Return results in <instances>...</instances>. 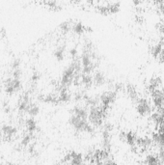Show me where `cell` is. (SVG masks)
I'll return each mask as SVG.
<instances>
[{
	"label": "cell",
	"instance_id": "obj_1",
	"mask_svg": "<svg viewBox=\"0 0 164 165\" xmlns=\"http://www.w3.org/2000/svg\"><path fill=\"white\" fill-rule=\"evenodd\" d=\"M136 112L140 116H147L152 112V106L146 99H138L136 102Z\"/></svg>",
	"mask_w": 164,
	"mask_h": 165
},
{
	"label": "cell",
	"instance_id": "obj_2",
	"mask_svg": "<svg viewBox=\"0 0 164 165\" xmlns=\"http://www.w3.org/2000/svg\"><path fill=\"white\" fill-rule=\"evenodd\" d=\"M153 105L156 108H160L164 105V90L157 89L151 93Z\"/></svg>",
	"mask_w": 164,
	"mask_h": 165
},
{
	"label": "cell",
	"instance_id": "obj_3",
	"mask_svg": "<svg viewBox=\"0 0 164 165\" xmlns=\"http://www.w3.org/2000/svg\"><path fill=\"white\" fill-rule=\"evenodd\" d=\"M17 130L15 127L10 126V125H5L1 128V135L4 139L10 141L15 138V136L17 135Z\"/></svg>",
	"mask_w": 164,
	"mask_h": 165
},
{
	"label": "cell",
	"instance_id": "obj_4",
	"mask_svg": "<svg viewBox=\"0 0 164 165\" xmlns=\"http://www.w3.org/2000/svg\"><path fill=\"white\" fill-rule=\"evenodd\" d=\"M120 139L122 141H125L126 144H129V146L133 147L136 146V141H137V137H136L135 133L131 131L129 132H122L120 134Z\"/></svg>",
	"mask_w": 164,
	"mask_h": 165
},
{
	"label": "cell",
	"instance_id": "obj_5",
	"mask_svg": "<svg viewBox=\"0 0 164 165\" xmlns=\"http://www.w3.org/2000/svg\"><path fill=\"white\" fill-rule=\"evenodd\" d=\"M161 85H162V79L160 78V77L159 76H153L149 81L148 90H149L150 93H152V92L159 89V87H160Z\"/></svg>",
	"mask_w": 164,
	"mask_h": 165
},
{
	"label": "cell",
	"instance_id": "obj_6",
	"mask_svg": "<svg viewBox=\"0 0 164 165\" xmlns=\"http://www.w3.org/2000/svg\"><path fill=\"white\" fill-rule=\"evenodd\" d=\"M106 83V77L102 72H95L93 75V84L96 86H102Z\"/></svg>",
	"mask_w": 164,
	"mask_h": 165
},
{
	"label": "cell",
	"instance_id": "obj_7",
	"mask_svg": "<svg viewBox=\"0 0 164 165\" xmlns=\"http://www.w3.org/2000/svg\"><path fill=\"white\" fill-rule=\"evenodd\" d=\"M136 145L142 150H148L152 147L153 145V140L150 137H141V138H137L136 141Z\"/></svg>",
	"mask_w": 164,
	"mask_h": 165
},
{
	"label": "cell",
	"instance_id": "obj_8",
	"mask_svg": "<svg viewBox=\"0 0 164 165\" xmlns=\"http://www.w3.org/2000/svg\"><path fill=\"white\" fill-rule=\"evenodd\" d=\"M126 92L129 98L132 100V102H137L138 100V93H137V89L135 88V86L132 84H127L126 86Z\"/></svg>",
	"mask_w": 164,
	"mask_h": 165
},
{
	"label": "cell",
	"instance_id": "obj_9",
	"mask_svg": "<svg viewBox=\"0 0 164 165\" xmlns=\"http://www.w3.org/2000/svg\"><path fill=\"white\" fill-rule=\"evenodd\" d=\"M145 163L146 165H159L162 163V160H160L158 157L154 154H149L145 159Z\"/></svg>",
	"mask_w": 164,
	"mask_h": 165
},
{
	"label": "cell",
	"instance_id": "obj_10",
	"mask_svg": "<svg viewBox=\"0 0 164 165\" xmlns=\"http://www.w3.org/2000/svg\"><path fill=\"white\" fill-rule=\"evenodd\" d=\"M153 142L154 144H156L158 147L164 146V133L160 131H157L156 133L153 135Z\"/></svg>",
	"mask_w": 164,
	"mask_h": 165
},
{
	"label": "cell",
	"instance_id": "obj_11",
	"mask_svg": "<svg viewBox=\"0 0 164 165\" xmlns=\"http://www.w3.org/2000/svg\"><path fill=\"white\" fill-rule=\"evenodd\" d=\"M163 51V48L161 47L160 44H154V45H152L151 47H150V53L153 57H154L156 59H157V57L159 55L161 54V52Z\"/></svg>",
	"mask_w": 164,
	"mask_h": 165
},
{
	"label": "cell",
	"instance_id": "obj_12",
	"mask_svg": "<svg viewBox=\"0 0 164 165\" xmlns=\"http://www.w3.org/2000/svg\"><path fill=\"white\" fill-rule=\"evenodd\" d=\"M158 157L160 160H164V146L159 147L158 149Z\"/></svg>",
	"mask_w": 164,
	"mask_h": 165
},
{
	"label": "cell",
	"instance_id": "obj_13",
	"mask_svg": "<svg viewBox=\"0 0 164 165\" xmlns=\"http://www.w3.org/2000/svg\"><path fill=\"white\" fill-rule=\"evenodd\" d=\"M102 165H117V163L114 161L113 159H111V158H108L106 160H104V161L102 162Z\"/></svg>",
	"mask_w": 164,
	"mask_h": 165
},
{
	"label": "cell",
	"instance_id": "obj_14",
	"mask_svg": "<svg viewBox=\"0 0 164 165\" xmlns=\"http://www.w3.org/2000/svg\"><path fill=\"white\" fill-rule=\"evenodd\" d=\"M156 113L158 114L159 116L162 117V118L164 119V105H163L162 107H160V108H157V111H156Z\"/></svg>",
	"mask_w": 164,
	"mask_h": 165
},
{
	"label": "cell",
	"instance_id": "obj_15",
	"mask_svg": "<svg viewBox=\"0 0 164 165\" xmlns=\"http://www.w3.org/2000/svg\"><path fill=\"white\" fill-rule=\"evenodd\" d=\"M157 60L159 61V63L161 64H164V50L161 52V54L159 55V56L157 57Z\"/></svg>",
	"mask_w": 164,
	"mask_h": 165
},
{
	"label": "cell",
	"instance_id": "obj_16",
	"mask_svg": "<svg viewBox=\"0 0 164 165\" xmlns=\"http://www.w3.org/2000/svg\"><path fill=\"white\" fill-rule=\"evenodd\" d=\"M157 29H158L159 32H160V33L164 34V23H159L157 25Z\"/></svg>",
	"mask_w": 164,
	"mask_h": 165
},
{
	"label": "cell",
	"instance_id": "obj_17",
	"mask_svg": "<svg viewBox=\"0 0 164 165\" xmlns=\"http://www.w3.org/2000/svg\"><path fill=\"white\" fill-rule=\"evenodd\" d=\"M158 127H159V131H160V132H163V133H164V120L161 122L160 125L158 126Z\"/></svg>",
	"mask_w": 164,
	"mask_h": 165
},
{
	"label": "cell",
	"instance_id": "obj_18",
	"mask_svg": "<svg viewBox=\"0 0 164 165\" xmlns=\"http://www.w3.org/2000/svg\"><path fill=\"white\" fill-rule=\"evenodd\" d=\"M133 3H134V5H139V3H140V0H132Z\"/></svg>",
	"mask_w": 164,
	"mask_h": 165
}]
</instances>
